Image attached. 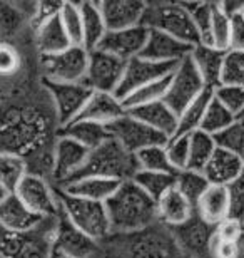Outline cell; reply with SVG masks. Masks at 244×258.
I'll list each match as a JSON object with an SVG mask.
<instances>
[{"mask_svg":"<svg viewBox=\"0 0 244 258\" xmlns=\"http://www.w3.org/2000/svg\"><path fill=\"white\" fill-rule=\"evenodd\" d=\"M119 184H121V181L102 178V176H82L62 184V186H59V189L62 193L77 196V198L106 203L116 193Z\"/></svg>","mask_w":244,"mask_h":258,"instance_id":"25","label":"cell"},{"mask_svg":"<svg viewBox=\"0 0 244 258\" xmlns=\"http://www.w3.org/2000/svg\"><path fill=\"white\" fill-rule=\"evenodd\" d=\"M224 55L226 52H221L214 47L204 44H197L191 50L189 57L196 66L197 72L202 77L207 89H214L221 84L222 76V66H224Z\"/></svg>","mask_w":244,"mask_h":258,"instance_id":"28","label":"cell"},{"mask_svg":"<svg viewBox=\"0 0 244 258\" xmlns=\"http://www.w3.org/2000/svg\"><path fill=\"white\" fill-rule=\"evenodd\" d=\"M107 131L114 141H117L131 154H136L141 149H146L149 146H164L169 141L166 136L154 131V129H150L144 122L137 121L129 112H126L121 119L109 124Z\"/></svg>","mask_w":244,"mask_h":258,"instance_id":"13","label":"cell"},{"mask_svg":"<svg viewBox=\"0 0 244 258\" xmlns=\"http://www.w3.org/2000/svg\"><path fill=\"white\" fill-rule=\"evenodd\" d=\"M169 79H171V74L162 77V79L149 82V84L139 87L137 91H134L132 94H129L126 99L122 101L126 111L134 109V107H139V106L152 104V102H157V101H164V96L169 87Z\"/></svg>","mask_w":244,"mask_h":258,"instance_id":"36","label":"cell"},{"mask_svg":"<svg viewBox=\"0 0 244 258\" xmlns=\"http://www.w3.org/2000/svg\"><path fill=\"white\" fill-rule=\"evenodd\" d=\"M62 4L64 2H37L35 4V12H34V19H32V27L35 25L45 22L55 15H59L60 9H62Z\"/></svg>","mask_w":244,"mask_h":258,"instance_id":"51","label":"cell"},{"mask_svg":"<svg viewBox=\"0 0 244 258\" xmlns=\"http://www.w3.org/2000/svg\"><path fill=\"white\" fill-rule=\"evenodd\" d=\"M206 89L207 87L204 84V81H202L196 66L188 55V57L183 59L174 67L169 79L168 92L164 96V102L179 116Z\"/></svg>","mask_w":244,"mask_h":258,"instance_id":"7","label":"cell"},{"mask_svg":"<svg viewBox=\"0 0 244 258\" xmlns=\"http://www.w3.org/2000/svg\"><path fill=\"white\" fill-rule=\"evenodd\" d=\"M127 112L132 117H136L137 121L144 122L146 126L162 134L168 139L174 136L176 127H178V114L164 101L134 107V109H129Z\"/></svg>","mask_w":244,"mask_h":258,"instance_id":"26","label":"cell"},{"mask_svg":"<svg viewBox=\"0 0 244 258\" xmlns=\"http://www.w3.org/2000/svg\"><path fill=\"white\" fill-rule=\"evenodd\" d=\"M5 195H7V193H5V191H4V189H2V188H0V200H2V198H4V196H5Z\"/></svg>","mask_w":244,"mask_h":258,"instance_id":"56","label":"cell"},{"mask_svg":"<svg viewBox=\"0 0 244 258\" xmlns=\"http://www.w3.org/2000/svg\"><path fill=\"white\" fill-rule=\"evenodd\" d=\"M202 174L209 184L227 188L244 174V161L234 154L217 148Z\"/></svg>","mask_w":244,"mask_h":258,"instance_id":"24","label":"cell"},{"mask_svg":"<svg viewBox=\"0 0 244 258\" xmlns=\"http://www.w3.org/2000/svg\"><path fill=\"white\" fill-rule=\"evenodd\" d=\"M212 97L226 107L232 116H237L244 107V87L232 84H219L212 89Z\"/></svg>","mask_w":244,"mask_h":258,"instance_id":"44","label":"cell"},{"mask_svg":"<svg viewBox=\"0 0 244 258\" xmlns=\"http://www.w3.org/2000/svg\"><path fill=\"white\" fill-rule=\"evenodd\" d=\"M191 50L193 47L183 40L171 37L159 30H149L146 45L139 57L160 64H179L191 54Z\"/></svg>","mask_w":244,"mask_h":258,"instance_id":"20","label":"cell"},{"mask_svg":"<svg viewBox=\"0 0 244 258\" xmlns=\"http://www.w3.org/2000/svg\"><path fill=\"white\" fill-rule=\"evenodd\" d=\"M132 181L136 183L149 198L157 201L168 189L176 186V174L141 171V169H137V173L132 176Z\"/></svg>","mask_w":244,"mask_h":258,"instance_id":"35","label":"cell"},{"mask_svg":"<svg viewBox=\"0 0 244 258\" xmlns=\"http://www.w3.org/2000/svg\"><path fill=\"white\" fill-rule=\"evenodd\" d=\"M50 250L70 258H96L99 253V243L72 226L69 220L59 211L52 231Z\"/></svg>","mask_w":244,"mask_h":258,"instance_id":"14","label":"cell"},{"mask_svg":"<svg viewBox=\"0 0 244 258\" xmlns=\"http://www.w3.org/2000/svg\"><path fill=\"white\" fill-rule=\"evenodd\" d=\"M229 50H239L244 52V17L236 15L231 19V39Z\"/></svg>","mask_w":244,"mask_h":258,"instance_id":"52","label":"cell"},{"mask_svg":"<svg viewBox=\"0 0 244 258\" xmlns=\"http://www.w3.org/2000/svg\"><path fill=\"white\" fill-rule=\"evenodd\" d=\"M134 156H136L137 168L141 171L178 174L169 164L168 154H166V144L164 146H149L146 149H141Z\"/></svg>","mask_w":244,"mask_h":258,"instance_id":"37","label":"cell"},{"mask_svg":"<svg viewBox=\"0 0 244 258\" xmlns=\"http://www.w3.org/2000/svg\"><path fill=\"white\" fill-rule=\"evenodd\" d=\"M55 193L59 200L60 213L86 236L99 243L112 235L106 203L77 198V196L62 193L60 189H55Z\"/></svg>","mask_w":244,"mask_h":258,"instance_id":"3","label":"cell"},{"mask_svg":"<svg viewBox=\"0 0 244 258\" xmlns=\"http://www.w3.org/2000/svg\"><path fill=\"white\" fill-rule=\"evenodd\" d=\"M147 2L141 0H104L99 2L104 24L109 30H126L142 25Z\"/></svg>","mask_w":244,"mask_h":258,"instance_id":"19","label":"cell"},{"mask_svg":"<svg viewBox=\"0 0 244 258\" xmlns=\"http://www.w3.org/2000/svg\"><path fill=\"white\" fill-rule=\"evenodd\" d=\"M44 121L27 106L0 104V151L27 154L40 149L44 141Z\"/></svg>","mask_w":244,"mask_h":258,"instance_id":"2","label":"cell"},{"mask_svg":"<svg viewBox=\"0 0 244 258\" xmlns=\"http://www.w3.org/2000/svg\"><path fill=\"white\" fill-rule=\"evenodd\" d=\"M137 169L139 168L136 163V156L127 153L112 138H109L102 146H99L97 149L89 153L86 166L82 168V171L75 178L102 176L122 183L127 181V179H132L134 174L137 173Z\"/></svg>","mask_w":244,"mask_h":258,"instance_id":"5","label":"cell"},{"mask_svg":"<svg viewBox=\"0 0 244 258\" xmlns=\"http://www.w3.org/2000/svg\"><path fill=\"white\" fill-rule=\"evenodd\" d=\"M47 94L52 101V107L55 112V119L59 127L70 124L80 111L84 109L86 102L89 101L92 91L84 82H45Z\"/></svg>","mask_w":244,"mask_h":258,"instance_id":"9","label":"cell"},{"mask_svg":"<svg viewBox=\"0 0 244 258\" xmlns=\"http://www.w3.org/2000/svg\"><path fill=\"white\" fill-rule=\"evenodd\" d=\"M49 258H70V256H65V255L59 253V251H55V250H50V253H49Z\"/></svg>","mask_w":244,"mask_h":258,"instance_id":"54","label":"cell"},{"mask_svg":"<svg viewBox=\"0 0 244 258\" xmlns=\"http://www.w3.org/2000/svg\"><path fill=\"white\" fill-rule=\"evenodd\" d=\"M217 7L221 9V12L227 15L229 19L241 15L244 10V0L242 2H236V0H226V2H217Z\"/></svg>","mask_w":244,"mask_h":258,"instance_id":"53","label":"cell"},{"mask_svg":"<svg viewBox=\"0 0 244 258\" xmlns=\"http://www.w3.org/2000/svg\"><path fill=\"white\" fill-rule=\"evenodd\" d=\"M221 84L244 87V52H239V50H227L226 52Z\"/></svg>","mask_w":244,"mask_h":258,"instance_id":"45","label":"cell"},{"mask_svg":"<svg viewBox=\"0 0 244 258\" xmlns=\"http://www.w3.org/2000/svg\"><path fill=\"white\" fill-rule=\"evenodd\" d=\"M216 146L219 149L234 154L244 161V124L239 121H234L229 127L214 136Z\"/></svg>","mask_w":244,"mask_h":258,"instance_id":"43","label":"cell"},{"mask_svg":"<svg viewBox=\"0 0 244 258\" xmlns=\"http://www.w3.org/2000/svg\"><path fill=\"white\" fill-rule=\"evenodd\" d=\"M236 121H239V122H242V124H244V107H242V109H241V112H239V114L236 116Z\"/></svg>","mask_w":244,"mask_h":258,"instance_id":"55","label":"cell"},{"mask_svg":"<svg viewBox=\"0 0 244 258\" xmlns=\"http://www.w3.org/2000/svg\"><path fill=\"white\" fill-rule=\"evenodd\" d=\"M50 220L30 211L14 193L0 200V230L9 233H32Z\"/></svg>","mask_w":244,"mask_h":258,"instance_id":"16","label":"cell"},{"mask_svg":"<svg viewBox=\"0 0 244 258\" xmlns=\"http://www.w3.org/2000/svg\"><path fill=\"white\" fill-rule=\"evenodd\" d=\"M242 255V241H226L214 236L212 231L207 258H241Z\"/></svg>","mask_w":244,"mask_h":258,"instance_id":"49","label":"cell"},{"mask_svg":"<svg viewBox=\"0 0 244 258\" xmlns=\"http://www.w3.org/2000/svg\"><path fill=\"white\" fill-rule=\"evenodd\" d=\"M189 159H188V168L189 171L202 173L204 168L207 166V163L211 161L212 154L217 149L214 138L209 134L196 131L193 134H189Z\"/></svg>","mask_w":244,"mask_h":258,"instance_id":"34","label":"cell"},{"mask_svg":"<svg viewBox=\"0 0 244 258\" xmlns=\"http://www.w3.org/2000/svg\"><path fill=\"white\" fill-rule=\"evenodd\" d=\"M14 195L30 211L45 220H54L59 216L60 206L57 193L45 176H40L37 173H27Z\"/></svg>","mask_w":244,"mask_h":258,"instance_id":"10","label":"cell"},{"mask_svg":"<svg viewBox=\"0 0 244 258\" xmlns=\"http://www.w3.org/2000/svg\"><path fill=\"white\" fill-rule=\"evenodd\" d=\"M22 67V55L12 42H0V79H12Z\"/></svg>","mask_w":244,"mask_h":258,"instance_id":"47","label":"cell"},{"mask_svg":"<svg viewBox=\"0 0 244 258\" xmlns=\"http://www.w3.org/2000/svg\"><path fill=\"white\" fill-rule=\"evenodd\" d=\"M155 211H157V223L168 228H176L186 223L196 213L193 203L176 186L168 189L155 201Z\"/></svg>","mask_w":244,"mask_h":258,"instance_id":"23","label":"cell"},{"mask_svg":"<svg viewBox=\"0 0 244 258\" xmlns=\"http://www.w3.org/2000/svg\"><path fill=\"white\" fill-rule=\"evenodd\" d=\"M211 99H212V89H206L196 101L191 102L178 116V127H176L173 138L189 136V134L199 131L202 117H204V112L207 109V106H209Z\"/></svg>","mask_w":244,"mask_h":258,"instance_id":"33","label":"cell"},{"mask_svg":"<svg viewBox=\"0 0 244 258\" xmlns=\"http://www.w3.org/2000/svg\"><path fill=\"white\" fill-rule=\"evenodd\" d=\"M124 238L122 253L126 258H188L168 226L155 223L132 235H116Z\"/></svg>","mask_w":244,"mask_h":258,"instance_id":"6","label":"cell"},{"mask_svg":"<svg viewBox=\"0 0 244 258\" xmlns=\"http://www.w3.org/2000/svg\"><path fill=\"white\" fill-rule=\"evenodd\" d=\"M241 15H242V17H244V10H242V14H241Z\"/></svg>","mask_w":244,"mask_h":258,"instance_id":"57","label":"cell"},{"mask_svg":"<svg viewBox=\"0 0 244 258\" xmlns=\"http://www.w3.org/2000/svg\"><path fill=\"white\" fill-rule=\"evenodd\" d=\"M89 50L80 45H70L59 54L40 57L45 82H84Z\"/></svg>","mask_w":244,"mask_h":258,"instance_id":"8","label":"cell"},{"mask_svg":"<svg viewBox=\"0 0 244 258\" xmlns=\"http://www.w3.org/2000/svg\"><path fill=\"white\" fill-rule=\"evenodd\" d=\"M227 200H229V216L227 218L244 225V174L227 186Z\"/></svg>","mask_w":244,"mask_h":258,"instance_id":"48","label":"cell"},{"mask_svg":"<svg viewBox=\"0 0 244 258\" xmlns=\"http://www.w3.org/2000/svg\"><path fill=\"white\" fill-rule=\"evenodd\" d=\"M207 186H209V183L202 173L184 169V171L176 174V188L193 203V206H196L197 200L201 198V195L206 191Z\"/></svg>","mask_w":244,"mask_h":258,"instance_id":"42","label":"cell"},{"mask_svg":"<svg viewBox=\"0 0 244 258\" xmlns=\"http://www.w3.org/2000/svg\"><path fill=\"white\" fill-rule=\"evenodd\" d=\"M34 40L40 57L59 54L62 50L70 47V40L67 37L64 27L60 24L59 15L52 17L45 22L35 25L34 27Z\"/></svg>","mask_w":244,"mask_h":258,"instance_id":"29","label":"cell"},{"mask_svg":"<svg viewBox=\"0 0 244 258\" xmlns=\"http://www.w3.org/2000/svg\"><path fill=\"white\" fill-rule=\"evenodd\" d=\"M231 39V19L221 12L217 2H212V24H211V47L221 52L229 50Z\"/></svg>","mask_w":244,"mask_h":258,"instance_id":"41","label":"cell"},{"mask_svg":"<svg viewBox=\"0 0 244 258\" xmlns=\"http://www.w3.org/2000/svg\"><path fill=\"white\" fill-rule=\"evenodd\" d=\"M59 134H64V136L74 139L75 143L87 148L89 151H94L99 146H102L111 138V134L107 131V126L97 124V122H91V121H72L70 124L60 127Z\"/></svg>","mask_w":244,"mask_h":258,"instance_id":"30","label":"cell"},{"mask_svg":"<svg viewBox=\"0 0 244 258\" xmlns=\"http://www.w3.org/2000/svg\"><path fill=\"white\" fill-rule=\"evenodd\" d=\"M29 173L27 159L15 153L0 151V188L7 195L15 193L20 181Z\"/></svg>","mask_w":244,"mask_h":258,"instance_id":"32","label":"cell"},{"mask_svg":"<svg viewBox=\"0 0 244 258\" xmlns=\"http://www.w3.org/2000/svg\"><path fill=\"white\" fill-rule=\"evenodd\" d=\"M176 66L178 64L152 62V60H147L142 57H134L131 60H127L122 81L116 91V97L124 101L129 94H132L134 91H137L139 87L173 74Z\"/></svg>","mask_w":244,"mask_h":258,"instance_id":"15","label":"cell"},{"mask_svg":"<svg viewBox=\"0 0 244 258\" xmlns=\"http://www.w3.org/2000/svg\"><path fill=\"white\" fill-rule=\"evenodd\" d=\"M194 211L204 223L216 226L229 216V200L227 188L209 184L206 191L201 195L194 206Z\"/></svg>","mask_w":244,"mask_h":258,"instance_id":"27","label":"cell"},{"mask_svg":"<svg viewBox=\"0 0 244 258\" xmlns=\"http://www.w3.org/2000/svg\"><path fill=\"white\" fill-rule=\"evenodd\" d=\"M193 17L194 27L199 35V44L211 47V24H212V2H181Z\"/></svg>","mask_w":244,"mask_h":258,"instance_id":"39","label":"cell"},{"mask_svg":"<svg viewBox=\"0 0 244 258\" xmlns=\"http://www.w3.org/2000/svg\"><path fill=\"white\" fill-rule=\"evenodd\" d=\"M234 121H236V117L212 97L209 106H207V109L204 112V117H202L199 131L214 138L216 134H219L224 131L226 127H229Z\"/></svg>","mask_w":244,"mask_h":258,"instance_id":"38","label":"cell"},{"mask_svg":"<svg viewBox=\"0 0 244 258\" xmlns=\"http://www.w3.org/2000/svg\"><path fill=\"white\" fill-rule=\"evenodd\" d=\"M186 256H206L214 226L204 223L196 213L186 223L171 228Z\"/></svg>","mask_w":244,"mask_h":258,"instance_id":"21","label":"cell"},{"mask_svg":"<svg viewBox=\"0 0 244 258\" xmlns=\"http://www.w3.org/2000/svg\"><path fill=\"white\" fill-rule=\"evenodd\" d=\"M214 236L226 241H242L244 238V225L239 221L226 218L219 225L214 226Z\"/></svg>","mask_w":244,"mask_h":258,"instance_id":"50","label":"cell"},{"mask_svg":"<svg viewBox=\"0 0 244 258\" xmlns=\"http://www.w3.org/2000/svg\"><path fill=\"white\" fill-rule=\"evenodd\" d=\"M59 19L70 44L84 47V30H82V15L79 4L64 2L59 12Z\"/></svg>","mask_w":244,"mask_h":258,"instance_id":"40","label":"cell"},{"mask_svg":"<svg viewBox=\"0 0 244 258\" xmlns=\"http://www.w3.org/2000/svg\"><path fill=\"white\" fill-rule=\"evenodd\" d=\"M106 210L112 235H132L157 223L155 201L142 191L132 179L119 184Z\"/></svg>","mask_w":244,"mask_h":258,"instance_id":"1","label":"cell"},{"mask_svg":"<svg viewBox=\"0 0 244 258\" xmlns=\"http://www.w3.org/2000/svg\"><path fill=\"white\" fill-rule=\"evenodd\" d=\"M166 154H168L169 164L176 173L184 171L188 168L189 159V138H169V141L166 143Z\"/></svg>","mask_w":244,"mask_h":258,"instance_id":"46","label":"cell"},{"mask_svg":"<svg viewBox=\"0 0 244 258\" xmlns=\"http://www.w3.org/2000/svg\"><path fill=\"white\" fill-rule=\"evenodd\" d=\"M147 32L149 30L142 25L126 30H109L97 49L127 62L141 55L147 40Z\"/></svg>","mask_w":244,"mask_h":258,"instance_id":"18","label":"cell"},{"mask_svg":"<svg viewBox=\"0 0 244 258\" xmlns=\"http://www.w3.org/2000/svg\"><path fill=\"white\" fill-rule=\"evenodd\" d=\"M126 107L122 101L117 99L114 94H106V92H92L89 101L86 102L84 109L74 121H91L97 124L109 126L114 121L121 119L126 114Z\"/></svg>","mask_w":244,"mask_h":258,"instance_id":"22","label":"cell"},{"mask_svg":"<svg viewBox=\"0 0 244 258\" xmlns=\"http://www.w3.org/2000/svg\"><path fill=\"white\" fill-rule=\"evenodd\" d=\"M89 149L80 146L74 139L59 134L55 143L52 144V164L50 174L57 186L69 183L86 166L89 158Z\"/></svg>","mask_w":244,"mask_h":258,"instance_id":"11","label":"cell"},{"mask_svg":"<svg viewBox=\"0 0 244 258\" xmlns=\"http://www.w3.org/2000/svg\"><path fill=\"white\" fill-rule=\"evenodd\" d=\"M39 231L9 233L0 230V258H49L52 238L44 240Z\"/></svg>","mask_w":244,"mask_h":258,"instance_id":"17","label":"cell"},{"mask_svg":"<svg viewBox=\"0 0 244 258\" xmlns=\"http://www.w3.org/2000/svg\"><path fill=\"white\" fill-rule=\"evenodd\" d=\"M79 7L82 15V30H84V47L91 52L99 47L107 29L99 9V2H80Z\"/></svg>","mask_w":244,"mask_h":258,"instance_id":"31","label":"cell"},{"mask_svg":"<svg viewBox=\"0 0 244 258\" xmlns=\"http://www.w3.org/2000/svg\"><path fill=\"white\" fill-rule=\"evenodd\" d=\"M124 71H126V60L94 49L89 52V64H87L84 84L92 92H106V94L116 96Z\"/></svg>","mask_w":244,"mask_h":258,"instance_id":"12","label":"cell"},{"mask_svg":"<svg viewBox=\"0 0 244 258\" xmlns=\"http://www.w3.org/2000/svg\"><path fill=\"white\" fill-rule=\"evenodd\" d=\"M142 27L147 30H159L176 37L191 47L199 44V35L194 27L191 14L181 2H152L146 4L142 17Z\"/></svg>","mask_w":244,"mask_h":258,"instance_id":"4","label":"cell"}]
</instances>
